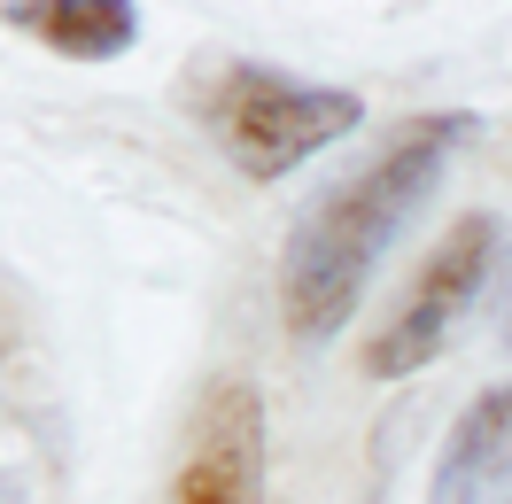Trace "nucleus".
I'll list each match as a JSON object with an SVG mask.
<instances>
[{
    "mask_svg": "<svg viewBox=\"0 0 512 504\" xmlns=\"http://www.w3.org/2000/svg\"><path fill=\"white\" fill-rule=\"evenodd\" d=\"M474 132H481L474 109L404 117L350 179H334V187L295 218L288 256H280V318H288L295 342H334V334L350 326L373 264H381L388 241L419 218V202L443 187L450 156H458Z\"/></svg>",
    "mask_w": 512,
    "mask_h": 504,
    "instance_id": "f257e3e1",
    "label": "nucleus"
},
{
    "mask_svg": "<svg viewBox=\"0 0 512 504\" xmlns=\"http://www.w3.org/2000/svg\"><path fill=\"white\" fill-rule=\"evenodd\" d=\"M202 125L218 132L225 163L264 187V179H288L295 163H311L319 148L350 140L365 125V101L350 86H303L288 70L233 63L225 78L202 86Z\"/></svg>",
    "mask_w": 512,
    "mask_h": 504,
    "instance_id": "f03ea898",
    "label": "nucleus"
},
{
    "mask_svg": "<svg viewBox=\"0 0 512 504\" xmlns=\"http://www.w3.org/2000/svg\"><path fill=\"white\" fill-rule=\"evenodd\" d=\"M505 264V225L474 210V218H458L427 249V264L412 272V287L396 295V311L373 326V342H365V373L373 380H404L419 365H435L450 342V326L474 311V295L489 287V272Z\"/></svg>",
    "mask_w": 512,
    "mask_h": 504,
    "instance_id": "7ed1b4c3",
    "label": "nucleus"
},
{
    "mask_svg": "<svg viewBox=\"0 0 512 504\" xmlns=\"http://www.w3.org/2000/svg\"><path fill=\"white\" fill-rule=\"evenodd\" d=\"M171 504H264V396L241 373H218L194 396Z\"/></svg>",
    "mask_w": 512,
    "mask_h": 504,
    "instance_id": "20e7f679",
    "label": "nucleus"
},
{
    "mask_svg": "<svg viewBox=\"0 0 512 504\" xmlns=\"http://www.w3.org/2000/svg\"><path fill=\"white\" fill-rule=\"evenodd\" d=\"M505 489H512V380H497L458 411L427 504H497Z\"/></svg>",
    "mask_w": 512,
    "mask_h": 504,
    "instance_id": "39448f33",
    "label": "nucleus"
},
{
    "mask_svg": "<svg viewBox=\"0 0 512 504\" xmlns=\"http://www.w3.org/2000/svg\"><path fill=\"white\" fill-rule=\"evenodd\" d=\"M16 32L47 39L55 55H78V63H109L140 39V8L132 0H8L0 8Z\"/></svg>",
    "mask_w": 512,
    "mask_h": 504,
    "instance_id": "423d86ee",
    "label": "nucleus"
},
{
    "mask_svg": "<svg viewBox=\"0 0 512 504\" xmlns=\"http://www.w3.org/2000/svg\"><path fill=\"white\" fill-rule=\"evenodd\" d=\"M505 342H512V311H505Z\"/></svg>",
    "mask_w": 512,
    "mask_h": 504,
    "instance_id": "0eeeda50",
    "label": "nucleus"
},
{
    "mask_svg": "<svg viewBox=\"0 0 512 504\" xmlns=\"http://www.w3.org/2000/svg\"><path fill=\"white\" fill-rule=\"evenodd\" d=\"M505 504H512V497H505Z\"/></svg>",
    "mask_w": 512,
    "mask_h": 504,
    "instance_id": "6e6552de",
    "label": "nucleus"
}]
</instances>
